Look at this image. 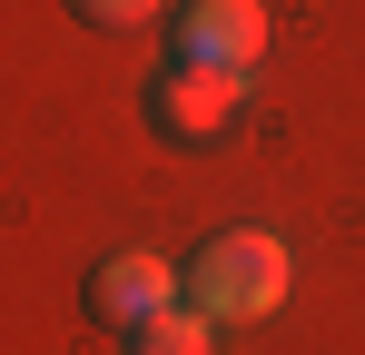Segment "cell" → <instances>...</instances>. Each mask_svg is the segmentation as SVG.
<instances>
[{
  "instance_id": "obj_1",
  "label": "cell",
  "mask_w": 365,
  "mask_h": 355,
  "mask_svg": "<svg viewBox=\"0 0 365 355\" xmlns=\"http://www.w3.org/2000/svg\"><path fill=\"white\" fill-rule=\"evenodd\" d=\"M187 306H197L207 326H257V316H277V306H287V247L267 227L207 237V247L187 257Z\"/></svg>"
},
{
  "instance_id": "obj_3",
  "label": "cell",
  "mask_w": 365,
  "mask_h": 355,
  "mask_svg": "<svg viewBox=\"0 0 365 355\" xmlns=\"http://www.w3.org/2000/svg\"><path fill=\"white\" fill-rule=\"evenodd\" d=\"M168 30H178L187 69H257V50H267V0H187Z\"/></svg>"
},
{
  "instance_id": "obj_6",
  "label": "cell",
  "mask_w": 365,
  "mask_h": 355,
  "mask_svg": "<svg viewBox=\"0 0 365 355\" xmlns=\"http://www.w3.org/2000/svg\"><path fill=\"white\" fill-rule=\"evenodd\" d=\"M69 10H79L89 30H148V20H158V0H69Z\"/></svg>"
},
{
  "instance_id": "obj_2",
  "label": "cell",
  "mask_w": 365,
  "mask_h": 355,
  "mask_svg": "<svg viewBox=\"0 0 365 355\" xmlns=\"http://www.w3.org/2000/svg\"><path fill=\"white\" fill-rule=\"evenodd\" d=\"M148 118H158V138H178V148H207V138H227L247 118V69H168L158 89H148Z\"/></svg>"
},
{
  "instance_id": "obj_4",
  "label": "cell",
  "mask_w": 365,
  "mask_h": 355,
  "mask_svg": "<svg viewBox=\"0 0 365 355\" xmlns=\"http://www.w3.org/2000/svg\"><path fill=\"white\" fill-rule=\"evenodd\" d=\"M89 306H99V326H148V316H168L178 306V267L168 257H148V247H128V257H109L99 277H89Z\"/></svg>"
},
{
  "instance_id": "obj_5",
  "label": "cell",
  "mask_w": 365,
  "mask_h": 355,
  "mask_svg": "<svg viewBox=\"0 0 365 355\" xmlns=\"http://www.w3.org/2000/svg\"><path fill=\"white\" fill-rule=\"evenodd\" d=\"M207 346H217V326H207L197 306H168V316L128 326V355H207Z\"/></svg>"
}]
</instances>
